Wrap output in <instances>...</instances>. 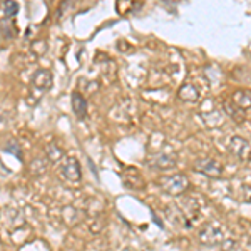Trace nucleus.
Instances as JSON below:
<instances>
[{"mask_svg": "<svg viewBox=\"0 0 251 251\" xmlns=\"http://www.w3.org/2000/svg\"><path fill=\"white\" fill-rule=\"evenodd\" d=\"M161 189L169 194V196H181L188 191L189 181L184 174H173V176H164L159 179Z\"/></svg>", "mask_w": 251, "mask_h": 251, "instance_id": "1", "label": "nucleus"}, {"mask_svg": "<svg viewBox=\"0 0 251 251\" xmlns=\"http://www.w3.org/2000/svg\"><path fill=\"white\" fill-rule=\"evenodd\" d=\"M225 229L220 225H214V223H206L203 228L198 231V240L204 246L221 245V243H225Z\"/></svg>", "mask_w": 251, "mask_h": 251, "instance_id": "2", "label": "nucleus"}, {"mask_svg": "<svg viewBox=\"0 0 251 251\" xmlns=\"http://www.w3.org/2000/svg\"><path fill=\"white\" fill-rule=\"evenodd\" d=\"M194 169L198 173L204 174L208 177H213V179H218L223 174V164L218 159H211V157H203V159H198L194 163Z\"/></svg>", "mask_w": 251, "mask_h": 251, "instance_id": "3", "label": "nucleus"}, {"mask_svg": "<svg viewBox=\"0 0 251 251\" xmlns=\"http://www.w3.org/2000/svg\"><path fill=\"white\" fill-rule=\"evenodd\" d=\"M228 149L234 157H238L243 163H248L251 159V144L240 136H233L229 139Z\"/></svg>", "mask_w": 251, "mask_h": 251, "instance_id": "4", "label": "nucleus"}, {"mask_svg": "<svg viewBox=\"0 0 251 251\" xmlns=\"http://www.w3.org/2000/svg\"><path fill=\"white\" fill-rule=\"evenodd\" d=\"M62 176L66 177L71 183H77L80 181V176H82V171H80V164L75 157H67L62 163Z\"/></svg>", "mask_w": 251, "mask_h": 251, "instance_id": "5", "label": "nucleus"}, {"mask_svg": "<svg viewBox=\"0 0 251 251\" xmlns=\"http://www.w3.org/2000/svg\"><path fill=\"white\" fill-rule=\"evenodd\" d=\"M149 166L154 169H159V171H168V169L176 166V156L161 152V154H156L152 159H149Z\"/></svg>", "mask_w": 251, "mask_h": 251, "instance_id": "6", "label": "nucleus"}, {"mask_svg": "<svg viewBox=\"0 0 251 251\" xmlns=\"http://www.w3.org/2000/svg\"><path fill=\"white\" fill-rule=\"evenodd\" d=\"M233 106L243 112L251 109V91H248V89H238L233 94Z\"/></svg>", "mask_w": 251, "mask_h": 251, "instance_id": "7", "label": "nucleus"}, {"mask_svg": "<svg viewBox=\"0 0 251 251\" xmlns=\"http://www.w3.org/2000/svg\"><path fill=\"white\" fill-rule=\"evenodd\" d=\"M32 84H34V87L40 89V91H47L52 86V72L49 69H39L34 74Z\"/></svg>", "mask_w": 251, "mask_h": 251, "instance_id": "8", "label": "nucleus"}, {"mask_svg": "<svg viewBox=\"0 0 251 251\" xmlns=\"http://www.w3.org/2000/svg\"><path fill=\"white\" fill-rule=\"evenodd\" d=\"M71 99H72V109H74L75 117L77 119H84L87 116V100L79 92H72Z\"/></svg>", "mask_w": 251, "mask_h": 251, "instance_id": "9", "label": "nucleus"}, {"mask_svg": "<svg viewBox=\"0 0 251 251\" xmlns=\"http://www.w3.org/2000/svg\"><path fill=\"white\" fill-rule=\"evenodd\" d=\"M177 96H179V99L184 100V102H196V100H200V89L194 86V84L188 82L179 89Z\"/></svg>", "mask_w": 251, "mask_h": 251, "instance_id": "10", "label": "nucleus"}, {"mask_svg": "<svg viewBox=\"0 0 251 251\" xmlns=\"http://www.w3.org/2000/svg\"><path fill=\"white\" fill-rule=\"evenodd\" d=\"M179 208L183 209V214H191V218H194V214H198V211H200V204L194 198H186L179 204Z\"/></svg>", "mask_w": 251, "mask_h": 251, "instance_id": "11", "label": "nucleus"}, {"mask_svg": "<svg viewBox=\"0 0 251 251\" xmlns=\"http://www.w3.org/2000/svg\"><path fill=\"white\" fill-rule=\"evenodd\" d=\"M3 12H5L7 17H14V15H17L19 12V3L17 2H5L3 3Z\"/></svg>", "mask_w": 251, "mask_h": 251, "instance_id": "12", "label": "nucleus"}, {"mask_svg": "<svg viewBox=\"0 0 251 251\" xmlns=\"http://www.w3.org/2000/svg\"><path fill=\"white\" fill-rule=\"evenodd\" d=\"M9 24H10V19H5L2 24H0V27H2V34L5 35V39L14 37V25L9 27Z\"/></svg>", "mask_w": 251, "mask_h": 251, "instance_id": "13", "label": "nucleus"}, {"mask_svg": "<svg viewBox=\"0 0 251 251\" xmlns=\"http://www.w3.org/2000/svg\"><path fill=\"white\" fill-rule=\"evenodd\" d=\"M50 152H52V156H49V157H50V161H57V159H60V157L64 156V152L60 151L57 146H54V144L47 148V154H50Z\"/></svg>", "mask_w": 251, "mask_h": 251, "instance_id": "14", "label": "nucleus"}, {"mask_svg": "<svg viewBox=\"0 0 251 251\" xmlns=\"http://www.w3.org/2000/svg\"><path fill=\"white\" fill-rule=\"evenodd\" d=\"M5 151L7 152H12V154H15V156L19 157V159L22 157V151H20V146L15 143V141H10V144H7Z\"/></svg>", "mask_w": 251, "mask_h": 251, "instance_id": "15", "label": "nucleus"}, {"mask_svg": "<svg viewBox=\"0 0 251 251\" xmlns=\"http://www.w3.org/2000/svg\"><path fill=\"white\" fill-rule=\"evenodd\" d=\"M243 196H245V201L246 203L251 204V186H246L245 191H243Z\"/></svg>", "mask_w": 251, "mask_h": 251, "instance_id": "16", "label": "nucleus"}, {"mask_svg": "<svg viewBox=\"0 0 251 251\" xmlns=\"http://www.w3.org/2000/svg\"><path fill=\"white\" fill-rule=\"evenodd\" d=\"M123 251H134V250H132V248H124Z\"/></svg>", "mask_w": 251, "mask_h": 251, "instance_id": "17", "label": "nucleus"}]
</instances>
